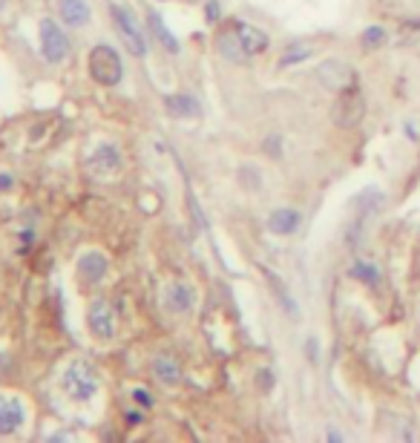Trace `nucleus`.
I'll return each mask as SVG.
<instances>
[{
	"instance_id": "16",
	"label": "nucleus",
	"mask_w": 420,
	"mask_h": 443,
	"mask_svg": "<svg viewBox=\"0 0 420 443\" xmlns=\"http://www.w3.org/2000/svg\"><path fill=\"white\" fill-rule=\"evenodd\" d=\"M164 107L170 110L173 115H193V118L202 115V107H199V101L193 96H167Z\"/></svg>"
},
{
	"instance_id": "20",
	"label": "nucleus",
	"mask_w": 420,
	"mask_h": 443,
	"mask_svg": "<svg viewBox=\"0 0 420 443\" xmlns=\"http://www.w3.org/2000/svg\"><path fill=\"white\" fill-rule=\"evenodd\" d=\"M360 43H363V50H377V47H383V43H386V29H383V26H368V29L363 32Z\"/></svg>"
},
{
	"instance_id": "7",
	"label": "nucleus",
	"mask_w": 420,
	"mask_h": 443,
	"mask_svg": "<svg viewBox=\"0 0 420 443\" xmlns=\"http://www.w3.org/2000/svg\"><path fill=\"white\" fill-rule=\"evenodd\" d=\"M87 323H90V331L98 337V340H112L115 334V311L112 305L104 302V299H95L87 311Z\"/></svg>"
},
{
	"instance_id": "21",
	"label": "nucleus",
	"mask_w": 420,
	"mask_h": 443,
	"mask_svg": "<svg viewBox=\"0 0 420 443\" xmlns=\"http://www.w3.org/2000/svg\"><path fill=\"white\" fill-rule=\"evenodd\" d=\"M308 55H311V50L305 47V43H293V47H291V50L282 55V61H279V64H282V67H291V64H300V61H305Z\"/></svg>"
},
{
	"instance_id": "27",
	"label": "nucleus",
	"mask_w": 420,
	"mask_h": 443,
	"mask_svg": "<svg viewBox=\"0 0 420 443\" xmlns=\"http://www.w3.org/2000/svg\"><path fill=\"white\" fill-rule=\"evenodd\" d=\"M127 423H141V415L139 412H127Z\"/></svg>"
},
{
	"instance_id": "17",
	"label": "nucleus",
	"mask_w": 420,
	"mask_h": 443,
	"mask_svg": "<svg viewBox=\"0 0 420 443\" xmlns=\"http://www.w3.org/2000/svg\"><path fill=\"white\" fill-rule=\"evenodd\" d=\"M147 21H150V29H153V35L161 40V47H164L167 52H173V55H176V52H179V40L170 35V29L164 26L161 15H158V12H150V18H147Z\"/></svg>"
},
{
	"instance_id": "8",
	"label": "nucleus",
	"mask_w": 420,
	"mask_h": 443,
	"mask_svg": "<svg viewBox=\"0 0 420 443\" xmlns=\"http://www.w3.org/2000/svg\"><path fill=\"white\" fill-rule=\"evenodd\" d=\"M26 420V409L18 394H0V435H15Z\"/></svg>"
},
{
	"instance_id": "2",
	"label": "nucleus",
	"mask_w": 420,
	"mask_h": 443,
	"mask_svg": "<svg viewBox=\"0 0 420 443\" xmlns=\"http://www.w3.org/2000/svg\"><path fill=\"white\" fill-rule=\"evenodd\" d=\"M90 75L95 84L101 86H118L121 84V75H124V64H121V55L110 47V43H98L90 52Z\"/></svg>"
},
{
	"instance_id": "12",
	"label": "nucleus",
	"mask_w": 420,
	"mask_h": 443,
	"mask_svg": "<svg viewBox=\"0 0 420 443\" xmlns=\"http://www.w3.org/2000/svg\"><path fill=\"white\" fill-rule=\"evenodd\" d=\"M90 167L95 173H110V170H118L121 167V153L115 144H101L93 156H90Z\"/></svg>"
},
{
	"instance_id": "4",
	"label": "nucleus",
	"mask_w": 420,
	"mask_h": 443,
	"mask_svg": "<svg viewBox=\"0 0 420 443\" xmlns=\"http://www.w3.org/2000/svg\"><path fill=\"white\" fill-rule=\"evenodd\" d=\"M110 15H112V23H115L121 40L127 43V50H130L136 58H144V55H147V43H144V35H141V29H139L133 12H127V9L118 6V4H110Z\"/></svg>"
},
{
	"instance_id": "25",
	"label": "nucleus",
	"mask_w": 420,
	"mask_h": 443,
	"mask_svg": "<svg viewBox=\"0 0 420 443\" xmlns=\"http://www.w3.org/2000/svg\"><path fill=\"white\" fill-rule=\"evenodd\" d=\"M259 374H262V386H265V389H271V386H274V377H271V372H259Z\"/></svg>"
},
{
	"instance_id": "15",
	"label": "nucleus",
	"mask_w": 420,
	"mask_h": 443,
	"mask_svg": "<svg viewBox=\"0 0 420 443\" xmlns=\"http://www.w3.org/2000/svg\"><path fill=\"white\" fill-rule=\"evenodd\" d=\"M297 225H300V213L297 210H274L271 213V219H268V228L274 231V234H293L297 231Z\"/></svg>"
},
{
	"instance_id": "26",
	"label": "nucleus",
	"mask_w": 420,
	"mask_h": 443,
	"mask_svg": "<svg viewBox=\"0 0 420 443\" xmlns=\"http://www.w3.org/2000/svg\"><path fill=\"white\" fill-rule=\"evenodd\" d=\"M308 354H311V360H317V340H308Z\"/></svg>"
},
{
	"instance_id": "18",
	"label": "nucleus",
	"mask_w": 420,
	"mask_h": 443,
	"mask_svg": "<svg viewBox=\"0 0 420 443\" xmlns=\"http://www.w3.org/2000/svg\"><path fill=\"white\" fill-rule=\"evenodd\" d=\"M156 374H158V380L161 383H179V377H182V372H179V363L173 360V357H164V354H161V357H156Z\"/></svg>"
},
{
	"instance_id": "19",
	"label": "nucleus",
	"mask_w": 420,
	"mask_h": 443,
	"mask_svg": "<svg viewBox=\"0 0 420 443\" xmlns=\"http://www.w3.org/2000/svg\"><path fill=\"white\" fill-rule=\"evenodd\" d=\"M349 274L354 280H363L366 285H377V280H380V271H377L374 265H368V262H354L349 268Z\"/></svg>"
},
{
	"instance_id": "22",
	"label": "nucleus",
	"mask_w": 420,
	"mask_h": 443,
	"mask_svg": "<svg viewBox=\"0 0 420 443\" xmlns=\"http://www.w3.org/2000/svg\"><path fill=\"white\" fill-rule=\"evenodd\" d=\"M133 397H136V403H139V406H144V409H147V406H153V397H150V391H144V389H136V391H133Z\"/></svg>"
},
{
	"instance_id": "24",
	"label": "nucleus",
	"mask_w": 420,
	"mask_h": 443,
	"mask_svg": "<svg viewBox=\"0 0 420 443\" xmlns=\"http://www.w3.org/2000/svg\"><path fill=\"white\" fill-rule=\"evenodd\" d=\"M12 185H15L12 176L9 173H0V190H12Z\"/></svg>"
},
{
	"instance_id": "13",
	"label": "nucleus",
	"mask_w": 420,
	"mask_h": 443,
	"mask_svg": "<svg viewBox=\"0 0 420 443\" xmlns=\"http://www.w3.org/2000/svg\"><path fill=\"white\" fill-rule=\"evenodd\" d=\"M61 18L66 26H81L90 21V6L87 0H61Z\"/></svg>"
},
{
	"instance_id": "11",
	"label": "nucleus",
	"mask_w": 420,
	"mask_h": 443,
	"mask_svg": "<svg viewBox=\"0 0 420 443\" xmlns=\"http://www.w3.org/2000/svg\"><path fill=\"white\" fill-rule=\"evenodd\" d=\"M164 305L170 308L173 314H187L193 308V291L185 282H173L170 288L164 291Z\"/></svg>"
},
{
	"instance_id": "23",
	"label": "nucleus",
	"mask_w": 420,
	"mask_h": 443,
	"mask_svg": "<svg viewBox=\"0 0 420 443\" xmlns=\"http://www.w3.org/2000/svg\"><path fill=\"white\" fill-rule=\"evenodd\" d=\"M204 15H207V21H219V4H216V0H210Z\"/></svg>"
},
{
	"instance_id": "5",
	"label": "nucleus",
	"mask_w": 420,
	"mask_h": 443,
	"mask_svg": "<svg viewBox=\"0 0 420 443\" xmlns=\"http://www.w3.org/2000/svg\"><path fill=\"white\" fill-rule=\"evenodd\" d=\"M40 52L49 64H61L69 55V38L64 35L61 23L55 18L40 21Z\"/></svg>"
},
{
	"instance_id": "6",
	"label": "nucleus",
	"mask_w": 420,
	"mask_h": 443,
	"mask_svg": "<svg viewBox=\"0 0 420 443\" xmlns=\"http://www.w3.org/2000/svg\"><path fill=\"white\" fill-rule=\"evenodd\" d=\"M317 75L334 93H343V90H349V86L357 84V72L349 64H343V61H322L317 67Z\"/></svg>"
},
{
	"instance_id": "14",
	"label": "nucleus",
	"mask_w": 420,
	"mask_h": 443,
	"mask_svg": "<svg viewBox=\"0 0 420 443\" xmlns=\"http://www.w3.org/2000/svg\"><path fill=\"white\" fill-rule=\"evenodd\" d=\"M216 50H219L228 61H236V64L247 61V55H245V50H242V43H239V38H236L233 29H228V32H222V35L216 38Z\"/></svg>"
},
{
	"instance_id": "1",
	"label": "nucleus",
	"mask_w": 420,
	"mask_h": 443,
	"mask_svg": "<svg viewBox=\"0 0 420 443\" xmlns=\"http://www.w3.org/2000/svg\"><path fill=\"white\" fill-rule=\"evenodd\" d=\"M61 389L72 397V401H78V403L93 401L95 391H98V374H95L93 363H87V360H75V363L64 372V377H61Z\"/></svg>"
},
{
	"instance_id": "9",
	"label": "nucleus",
	"mask_w": 420,
	"mask_h": 443,
	"mask_svg": "<svg viewBox=\"0 0 420 443\" xmlns=\"http://www.w3.org/2000/svg\"><path fill=\"white\" fill-rule=\"evenodd\" d=\"M231 29L236 32V38H239V43H242V50H245L247 58H254V55H259V52L268 50V35H265L262 29L250 26V23H245V21H236Z\"/></svg>"
},
{
	"instance_id": "10",
	"label": "nucleus",
	"mask_w": 420,
	"mask_h": 443,
	"mask_svg": "<svg viewBox=\"0 0 420 443\" xmlns=\"http://www.w3.org/2000/svg\"><path fill=\"white\" fill-rule=\"evenodd\" d=\"M107 268H110V262L101 251H87L78 259V274H81L83 282H101Z\"/></svg>"
},
{
	"instance_id": "3",
	"label": "nucleus",
	"mask_w": 420,
	"mask_h": 443,
	"mask_svg": "<svg viewBox=\"0 0 420 443\" xmlns=\"http://www.w3.org/2000/svg\"><path fill=\"white\" fill-rule=\"evenodd\" d=\"M334 121L337 127H357L366 115V98L360 93V86H349V90L337 93V101H334V110H331Z\"/></svg>"
}]
</instances>
